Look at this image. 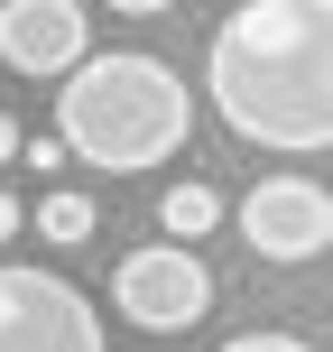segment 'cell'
Returning a JSON list of instances; mask_svg holds the SVG:
<instances>
[{
	"label": "cell",
	"mask_w": 333,
	"mask_h": 352,
	"mask_svg": "<svg viewBox=\"0 0 333 352\" xmlns=\"http://www.w3.org/2000/svg\"><path fill=\"white\" fill-rule=\"evenodd\" d=\"M204 102L250 148H333V0H241L204 47Z\"/></svg>",
	"instance_id": "6da1fadb"
},
{
	"label": "cell",
	"mask_w": 333,
	"mask_h": 352,
	"mask_svg": "<svg viewBox=\"0 0 333 352\" xmlns=\"http://www.w3.org/2000/svg\"><path fill=\"white\" fill-rule=\"evenodd\" d=\"M56 130L84 167H111V176H139V167H167L194 130V102H185V74L158 65L139 47H111V56H84L65 74V102H56Z\"/></svg>",
	"instance_id": "7a4b0ae2"
},
{
	"label": "cell",
	"mask_w": 333,
	"mask_h": 352,
	"mask_svg": "<svg viewBox=\"0 0 333 352\" xmlns=\"http://www.w3.org/2000/svg\"><path fill=\"white\" fill-rule=\"evenodd\" d=\"M0 352H102V316L74 278L0 260Z\"/></svg>",
	"instance_id": "3957f363"
},
{
	"label": "cell",
	"mask_w": 333,
	"mask_h": 352,
	"mask_svg": "<svg viewBox=\"0 0 333 352\" xmlns=\"http://www.w3.org/2000/svg\"><path fill=\"white\" fill-rule=\"evenodd\" d=\"M111 306H121L139 334H185V324L213 316V269L194 260V241H167L158 250H130L121 269H111Z\"/></svg>",
	"instance_id": "277c9868"
},
{
	"label": "cell",
	"mask_w": 333,
	"mask_h": 352,
	"mask_svg": "<svg viewBox=\"0 0 333 352\" xmlns=\"http://www.w3.org/2000/svg\"><path fill=\"white\" fill-rule=\"evenodd\" d=\"M241 241L260 260H278V269L315 260V250H333V195L315 176H260L241 195Z\"/></svg>",
	"instance_id": "5b68a950"
},
{
	"label": "cell",
	"mask_w": 333,
	"mask_h": 352,
	"mask_svg": "<svg viewBox=\"0 0 333 352\" xmlns=\"http://www.w3.org/2000/svg\"><path fill=\"white\" fill-rule=\"evenodd\" d=\"M93 56L84 0H0V65L10 74H74Z\"/></svg>",
	"instance_id": "8992f818"
},
{
	"label": "cell",
	"mask_w": 333,
	"mask_h": 352,
	"mask_svg": "<svg viewBox=\"0 0 333 352\" xmlns=\"http://www.w3.org/2000/svg\"><path fill=\"white\" fill-rule=\"evenodd\" d=\"M158 223L176 232V241H204V232H213V223H222V195H213V186H204V176H176V186L158 195Z\"/></svg>",
	"instance_id": "52a82bcc"
},
{
	"label": "cell",
	"mask_w": 333,
	"mask_h": 352,
	"mask_svg": "<svg viewBox=\"0 0 333 352\" xmlns=\"http://www.w3.org/2000/svg\"><path fill=\"white\" fill-rule=\"evenodd\" d=\"M37 241H56V250H74V241H93V195H74V186H56V195H37Z\"/></svg>",
	"instance_id": "ba28073f"
},
{
	"label": "cell",
	"mask_w": 333,
	"mask_h": 352,
	"mask_svg": "<svg viewBox=\"0 0 333 352\" xmlns=\"http://www.w3.org/2000/svg\"><path fill=\"white\" fill-rule=\"evenodd\" d=\"M65 158H74V148H65V130H47V140H28V167H37V176H47V167H65Z\"/></svg>",
	"instance_id": "9c48e42d"
},
{
	"label": "cell",
	"mask_w": 333,
	"mask_h": 352,
	"mask_svg": "<svg viewBox=\"0 0 333 352\" xmlns=\"http://www.w3.org/2000/svg\"><path fill=\"white\" fill-rule=\"evenodd\" d=\"M222 352H315V343H297V334H241V343H222Z\"/></svg>",
	"instance_id": "30bf717a"
},
{
	"label": "cell",
	"mask_w": 333,
	"mask_h": 352,
	"mask_svg": "<svg viewBox=\"0 0 333 352\" xmlns=\"http://www.w3.org/2000/svg\"><path fill=\"white\" fill-rule=\"evenodd\" d=\"M19 223H28V213H19V195H10V186H0V241H10V232H19Z\"/></svg>",
	"instance_id": "8fae6325"
},
{
	"label": "cell",
	"mask_w": 333,
	"mask_h": 352,
	"mask_svg": "<svg viewBox=\"0 0 333 352\" xmlns=\"http://www.w3.org/2000/svg\"><path fill=\"white\" fill-rule=\"evenodd\" d=\"M19 148H28V140H19V121H10V111H0V167H10Z\"/></svg>",
	"instance_id": "7c38bea8"
},
{
	"label": "cell",
	"mask_w": 333,
	"mask_h": 352,
	"mask_svg": "<svg viewBox=\"0 0 333 352\" xmlns=\"http://www.w3.org/2000/svg\"><path fill=\"white\" fill-rule=\"evenodd\" d=\"M121 19H158V10H176V0H111Z\"/></svg>",
	"instance_id": "4fadbf2b"
}]
</instances>
